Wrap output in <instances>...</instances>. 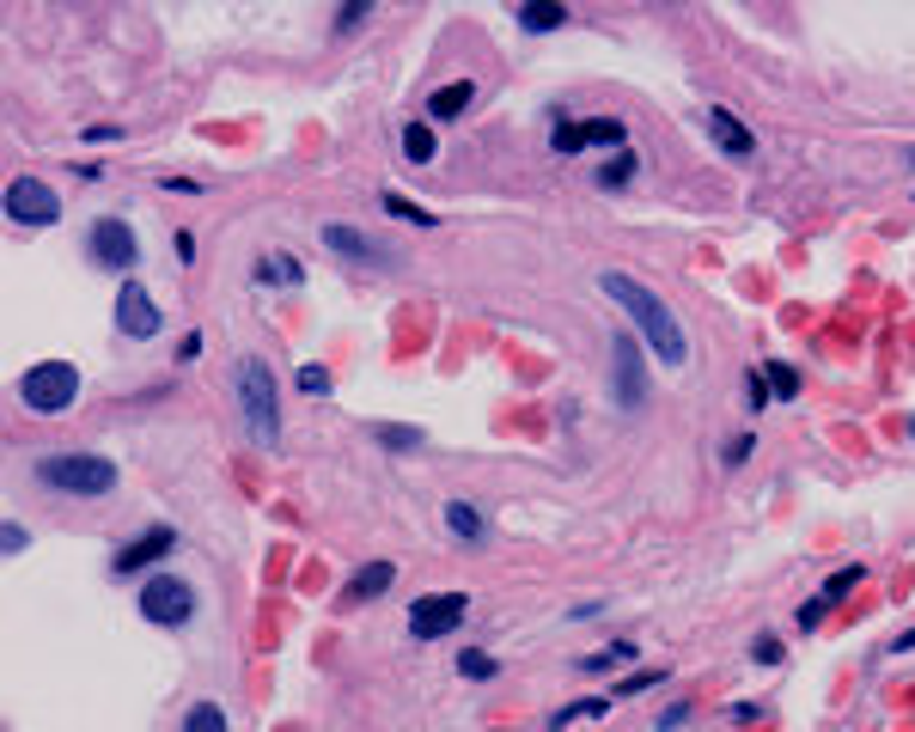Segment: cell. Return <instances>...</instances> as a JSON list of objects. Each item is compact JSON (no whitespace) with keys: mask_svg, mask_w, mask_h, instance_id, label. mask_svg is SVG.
<instances>
[{"mask_svg":"<svg viewBox=\"0 0 915 732\" xmlns=\"http://www.w3.org/2000/svg\"><path fill=\"white\" fill-rule=\"evenodd\" d=\"M604 714H611V702H604V696H586V702H568L562 714L549 720V732H568L574 720H604Z\"/></svg>","mask_w":915,"mask_h":732,"instance_id":"e0dca14e","label":"cell"},{"mask_svg":"<svg viewBox=\"0 0 915 732\" xmlns=\"http://www.w3.org/2000/svg\"><path fill=\"white\" fill-rule=\"evenodd\" d=\"M300 262L293 257H281V250H274V257H262V269H257V281H269V288H293V281H300Z\"/></svg>","mask_w":915,"mask_h":732,"instance_id":"ac0fdd59","label":"cell"},{"mask_svg":"<svg viewBox=\"0 0 915 732\" xmlns=\"http://www.w3.org/2000/svg\"><path fill=\"white\" fill-rule=\"evenodd\" d=\"M861 574H866V568H842L837 580H824V592H818V599H824V604H837L842 592H854V586H861Z\"/></svg>","mask_w":915,"mask_h":732,"instance_id":"f1b7e54d","label":"cell"},{"mask_svg":"<svg viewBox=\"0 0 915 732\" xmlns=\"http://www.w3.org/2000/svg\"><path fill=\"white\" fill-rule=\"evenodd\" d=\"M55 214H62V202H55V190L43 177H13V183H7V220L50 226Z\"/></svg>","mask_w":915,"mask_h":732,"instance_id":"52a82bcc","label":"cell"},{"mask_svg":"<svg viewBox=\"0 0 915 732\" xmlns=\"http://www.w3.org/2000/svg\"><path fill=\"white\" fill-rule=\"evenodd\" d=\"M403 153H409V165H428L433 159V129L428 122H409L403 129Z\"/></svg>","mask_w":915,"mask_h":732,"instance_id":"7402d4cb","label":"cell"},{"mask_svg":"<svg viewBox=\"0 0 915 732\" xmlns=\"http://www.w3.org/2000/svg\"><path fill=\"white\" fill-rule=\"evenodd\" d=\"M549 147H556V153H580V147H586V122H562V129L549 134Z\"/></svg>","mask_w":915,"mask_h":732,"instance_id":"83f0119b","label":"cell"},{"mask_svg":"<svg viewBox=\"0 0 915 732\" xmlns=\"http://www.w3.org/2000/svg\"><path fill=\"white\" fill-rule=\"evenodd\" d=\"M373 440L391 445V452H409V445H421V428H373Z\"/></svg>","mask_w":915,"mask_h":732,"instance_id":"f546056e","label":"cell"},{"mask_svg":"<svg viewBox=\"0 0 915 732\" xmlns=\"http://www.w3.org/2000/svg\"><path fill=\"white\" fill-rule=\"evenodd\" d=\"M366 13H373V7H366V0H354V7H342V13H336V25H342V31H348V25H360V19H366Z\"/></svg>","mask_w":915,"mask_h":732,"instance_id":"836d02e7","label":"cell"},{"mask_svg":"<svg viewBox=\"0 0 915 732\" xmlns=\"http://www.w3.org/2000/svg\"><path fill=\"white\" fill-rule=\"evenodd\" d=\"M471 98H476V92L464 86V79H458V86H440V92L428 98V122H452V117H464V110H471Z\"/></svg>","mask_w":915,"mask_h":732,"instance_id":"9a60e30c","label":"cell"},{"mask_svg":"<svg viewBox=\"0 0 915 732\" xmlns=\"http://www.w3.org/2000/svg\"><path fill=\"white\" fill-rule=\"evenodd\" d=\"M628 654H635V647H628V640H611V647H599V654L574 659V666H580V671H616V666H623Z\"/></svg>","mask_w":915,"mask_h":732,"instance_id":"44dd1931","label":"cell"},{"mask_svg":"<svg viewBox=\"0 0 915 732\" xmlns=\"http://www.w3.org/2000/svg\"><path fill=\"white\" fill-rule=\"evenodd\" d=\"M385 214H397V220H409V226H433V214L428 208H416V202H409V196H397V190H385Z\"/></svg>","mask_w":915,"mask_h":732,"instance_id":"d4e9b609","label":"cell"},{"mask_svg":"<svg viewBox=\"0 0 915 732\" xmlns=\"http://www.w3.org/2000/svg\"><path fill=\"white\" fill-rule=\"evenodd\" d=\"M464 611H471L464 592H428V599L409 604V635L416 640H440V635H452V628L464 623Z\"/></svg>","mask_w":915,"mask_h":732,"instance_id":"8992f818","label":"cell"},{"mask_svg":"<svg viewBox=\"0 0 915 732\" xmlns=\"http://www.w3.org/2000/svg\"><path fill=\"white\" fill-rule=\"evenodd\" d=\"M751 445H757L751 433H732V440H726V464H745V458H751Z\"/></svg>","mask_w":915,"mask_h":732,"instance_id":"d6a6232c","label":"cell"},{"mask_svg":"<svg viewBox=\"0 0 915 732\" xmlns=\"http://www.w3.org/2000/svg\"><path fill=\"white\" fill-rule=\"evenodd\" d=\"M74 397H79V366H67V360L25 366V379H19V403L37 409V416H62Z\"/></svg>","mask_w":915,"mask_h":732,"instance_id":"277c9868","label":"cell"},{"mask_svg":"<svg viewBox=\"0 0 915 732\" xmlns=\"http://www.w3.org/2000/svg\"><path fill=\"white\" fill-rule=\"evenodd\" d=\"M635 165H640V159L623 147V153H611V159H604V165H599V183H604V190H623V183L635 177Z\"/></svg>","mask_w":915,"mask_h":732,"instance_id":"ffe728a7","label":"cell"},{"mask_svg":"<svg viewBox=\"0 0 915 732\" xmlns=\"http://www.w3.org/2000/svg\"><path fill=\"white\" fill-rule=\"evenodd\" d=\"M909 647H915V628H903V635L891 640V654H909Z\"/></svg>","mask_w":915,"mask_h":732,"instance_id":"74e56055","label":"cell"},{"mask_svg":"<svg viewBox=\"0 0 915 732\" xmlns=\"http://www.w3.org/2000/svg\"><path fill=\"white\" fill-rule=\"evenodd\" d=\"M562 19H568L562 0H525V7H519V25L525 31H556Z\"/></svg>","mask_w":915,"mask_h":732,"instance_id":"2e32d148","label":"cell"},{"mask_svg":"<svg viewBox=\"0 0 915 732\" xmlns=\"http://www.w3.org/2000/svg\"><path fill=\"white\" fill-rule=\"evenodd\" d=\"M751 654H757L763 666H775V659H782V640H775V635H757V640H751Z\"/></svg>","mask_w":915,"mask_h":732,"instance_id":"1f68e13d","label":"cell"},{"mask_svg":"<svg viewBox=\"0 0 915 732\" xmlns=\"http://www.w3.org/2000/svg\"><path fill=\"white\" fill-rule=\"evenodd\" d=\"M458 671H464L471 683H483V678H495V659H488L483 647H471V654H458Z\"/></svg>","mask_w":915,"mask_h":732,"instance_id":"4316f807","label":"cell"},{"mask_svg":"<svg viewBox=\"0 0 915 732\" xmlns=\"http://www.w3.org/2000/svg\"><path fill=\"white\" fill-rule=\"evenodd\" d=\"M165 190H177V196H202V183H196V177H165Z\"/></svg>","mask_w":915,"mask_h":732,"instance_id":"8d00e7d4","label":"cell"},{"mask_svg":"<svg viewBox=\"0 0 915 732\" xmlns=\"http://www.w3.org/2000/svg\"><path fill=\"white\" fill-rule=\"evenodd\" d=\"M611 354H616V403H623V409H640V403H647V373H640V342L623 330V336L611 342Z\"/></svg>","mask_w":915,"mask_h":732,"instance_id":"30bf717a","label":"cell"},{"mask_svg":"<svg viewBox=\"0 0 915 732\" xmlns=\"http://www.w3.org/2000/svg\"><path fill=\"white\" fill-rule=\"evenodd\" d=\"M445 525H452L464 543H476V537H483V513H476L471 500H452V507H445Z\"/></svg>","mask_w":915,"mask_h":732,"instance_id":"d6986e66","label":"cell"},{"mask_svg":"<svg viewBox=\"0 0 915 732\" xmlns=\"http://www.w3.org/2000/svg\"><path fill=\"white\" fill-rule=\"evenodd\" d=\"M763 385H769L775 397H799V373H794V366H782V360L763 366Z\"/></svg>","mask_w":915,"mask_h":732,"instance_id":"484cf974","label":"cell"},{"mask_svg":"<svg viewBox=\"0 0 915 732\" xmlns=\"http://www.w3.org/2000/svg\"><path fill=\"white\" fill-rule=\"evenodd\" d=\"M623 122H616V117H592L586 122V147H616V153H623Z\"/></svg>","mask_w":915,"mask_h":732,"instance_id":"603a6c76","label":"cell"},{"mask_svg":"<svg viewBox=\"0 0 915 732\" xmlns=\"http://www.w3.org/2000/svg\"><path fill=\"white\" fill-rule=\"evenodd\" d=\"M37 483L55 488V495H79V500H98L117 488V464L98 452H62V458H43L37 464Z\"/></svg>","mask_w":915,"mask_h":732,"instance_id":"7a4b0ae2","label":"cell"},{"mask_svg":"<svg viewBox=\"0 0 915 732\" xmlns=\"http://www.w3.org/2000/svg\"><path fill=\"white\" fill-rule=\"evenodd\" d=\"M171 549H177V531H171V525H153V531H141L134 543H122L110 568H117V574H141V568H153L159 556H171Z\"/></svg>","mask_w":915,"mask_h":732,"instance_id":"8fae6325","label":"cell"},{"mask_svg":"<svg viewBox=\"0 0 915 732\" xmlns=\"http://www.w3.org/2000/svg\"><path fill=\"white\" fill-rule=\"evenodd\" d=\"M324 245L336 250V257L360 262V269H385V250L373 245V238H360L354 226H324Z\"/></svg>","mask_w":915,"mask_h":732,"instance_id":"4fadbf2b","label":"cell"},{"mask_svg":"<svg viewBox=\"0 0 915 732\" xmlns=\"http://www.w3.org/2000/svg\"><path fill=\"white\" fill-rule=\"evenodd\" d=\"M159 324H165V317H159L153 293H147L141 281H122V293H117V330H122V336L147 342V336H153Z\"/></svg>","mask_w":915,"mask_h":732,"instance_id":"9c48e42d","label":"cell"},{"mask_svg":"<svg viewBox=\"0 0 915 732\" xmlns=\"http://www.w3.org/2000/svg\"><path fill=\"white\" fill-rule=\"evenodd\" d=\"M824 611H830V604H824V599H811L806 611H799V623H806V628H818V623H824Z\"/></svg>","mask_w":915,"mask_h":732,"instance_id":"d590c367","label":"cell"},{"mask_svg":"<svg viewBox=\"0 0 915 732\" xmlns=\"http://www.w3.org/2000/svg\"><path fill=\"white\" fill-rule=\"evenodd\" d=\"M141 616H147V623H165V628H183L190 616H196V592H190V580L153 574L141 586Z\"/></svg>","mask_w":915,"mask_h":732,"instance_id":"5b68a950","label":"cell"},{"mask_svg":"<svg viewBox=\"0 0 915 732\" xmlns=\"http://www.w3.org/2000/svg\"><path fill=\"white\" fill-rule=\"evenodd\" d=\"M604 293H611L616 305H623L628 317H635V330H640V342H647V348L659 354V366H683V354H690V342H683V324L678 317H671V305L659 300L654 288H640L635 274H604L599 281Z\"/></svg>","mask_w":915,"mask_h":732,"instance_id":"6da1fadb","label":"cell"},{"mask_svg":"<svg viewBox=\"0 0 915 732\" xmlns=\"http://www.w3.org/2000/svg\"><path fill=\"white\" fill-rule=\"evenodd\" d=\"M300 391H305V397H324V391H330V373H324V366H305V373H300Z\"/></svg>","mask_w":915,"mask_h":732,"instance_id":"4dcf8cb0","label":"cell"},{"mask_svg":"<svg viewBox=\"0 0 915 732\" xmlns=\"http://www.w3.org/2000/svg\"><path fill=\"white\" fill-rule=\"evenodd\" d=\"M238 409H245V428L257 445L281 440V403H274V379L262 360H238Z\"/></svg>","mask_w":915,"mask_h":732,"instance_id":"3957f363","label":"cell"},{"mask_svg":"<svg viewBox=\"0 0 915 732\" xmlns=\"http://www.w3.org/2000/svg\"><path fill=\"white\" fill-rule=\"evenodd\" d=\"M391 580H397V562H366L360 574L348 580V592H342V599H348V604H366V599H379Z\"/></svg>","mask_w":915,"mask_h":732,"instance_id":"5bb4252c","label":"cell"},{"mask_svg":"<svg viewBox=\"0 0 915 732\" xmlns=\"http://www.w3.org/2000/svg\"><path fill=\"white\" fill-rule=\"evenodd\" d=\"M177 732H226V714L214 702H196L190 714H183V726Z\"/></svg>","mask_w":915,"mask_h":732,"instance_id":"cb8c5ba5","label":"cell"},{"mask_svg":"<svg viewBox=\"0 0 915 732\" xmlns=\"http://www.w3.org/2000/svg\"><path fill=\"white\" fill-rule=\"evenodd\" d=\"M702 129H708V141H714L726 159H751V153H757V141H751V129H745V122H739V117H732L726 105H708Z\"/></svg>","mask_w":915,"mask_h":732,"instance_id":"7c38bea8","label":"cell"},{"mask_svg":"<svg viewBox=\"0 0 915 732\" xmlns=\"http://www.w3.org/2000/svg\"><path fill=\"white\" fill-rule=\"evenodd\" d=\"M25 543H31V537L19 531V525H7V531H0V549H7V556H19V549H25Z\"/></svg>","mask_w":915,"mask_h":732,"instance_id":"e575fe53","label":"cell"},{"mask_svg":"<svg viewBox=\"0 0 915 732\" xmlns=\"http://www.w3.org/2000/svg\"><path fill=\"white\" fill-rule=\"evenodd\" d=\"M92 257L105 262V269L129 274L134 262H141V245H134L129 220H98V226H92Z\"/></svg>","mask_w":915,"mask_h":732,"instance_id":"ba28073f","label":"cell"}]
</instances>
